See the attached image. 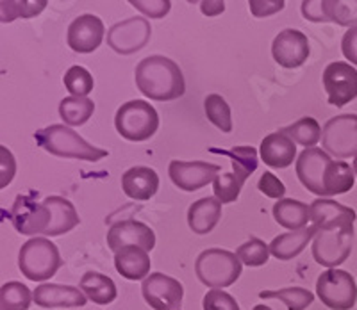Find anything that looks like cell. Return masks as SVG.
<instances>
[{
    "label": "cell",
    "instance_id": "cell-1",
    "mask_svg": "<svg viewBox=\"0 0 357 310\" xmlns=\"http://www.w3.org/2000/svg\"><path fill=\"white\" fill-rule=\"evenodd\" d=\"M357 214L350 207L329 198L311 203V225L317 226L312 239V257L320 266L336 270L352 254L354 222Z\"/></svg>",
    "mask_w": 357,
    "mask_h": 310
},
{
    "label": "cell",
    "instance_id": "cell-2",
    "mask_svg": "<svg viewBox=\"0 0 357 310\" xmlns=\"http://www.w3.org/2000/svg\"><path fill=\"white\" fill-rule=\"evenodd\" d=\"M134 79L139 91L151 100L170 102L186 93L183 70L170 57H145L134 70Z\"/></svg>",
    "mask_w": 357,
    "mask_h": 310
},
{
    "label": "cell",
    "instance_id": "cell-3",
    "mask_svg": "<svg viewBox=\"0 0 357 310\" xmlns=\"http://www.w3.org/2000/svg\"><path fill=\"white\" fill-rule=\"evenodd\" d=\"M34 139L45 152L57 157L79 159L88 162H97L107 157V150L89 145L75 130L66 125H50L43 130H38Z\"/></svg>",
    "mask_w": 357,
    "mask_h": 310
},
{
    "label": "cell",
    "instance_id": "cell-4",
    "mask_svg": "<svg viewBox=\"0 0 357 310\" xmlns=\"http://www.w3.org/2000/svg\"><path fill=\"white\" fill-rule=\"evenodd\" d=\"M63 266L57 246L47 238H34L22 245L18 254V268L22 274L33 282H45Z\"/></svg>",
    "mask_w": 357,
    "mask_h": 310
},
{
    "label": "cell",
    "instance_id": "cell-5",
    "mask_svg": "<svg viewBox=\"0 0 357 310\" xmlns=\"http://www.w3.org/2000/svg\"><path fill=\"white\" fill-rule=\"evenodd\" d=\"M243 264L236 254L222 248H209L197 257L195 273L200 282L213 289L231 287L240 278Z\"/></svg>",
    "mask_w": 357,
    "mask_h": 310
},
{
    "label": "cell",
    "instance_id": "cell-6",
    "mask_svg": "<svg viewBox=\"0 0 357 310\" xmlns=\"http://www.w3.org/2000/svg\"><path fill=\"white\" fill-rule=\"evenodd\" d=\"M114 127L127 141H146L159 129V114L149 102L130 100L116 111Z\"/></svg>",
    "mask_w": 357,
    "mask_h": 310
},
{
    "label": "cell",
    "instance_id": "cell-7",
    "mask_svg": "<svg viewBox=\"0 0 357 310\" xmlns=\"http://www.w3.org/2000/svg\"><path fill=\"white\" fill-rule=\"evenodd\" d=\"M317 294L331 310H350L357 302V286L352 274L343 270H327L318 277Z\"/></svg>",
    "mask_w": 357,
    "mask_h": 310
},
{
    "label": "cell",
    "instance_id": "cell-8",
    "mask_svg": "<svg viewBox=\"0 0 357 310\" xmlns=\"http://www.w3.org/2000/svg\"><path fill=\"white\" fill-rule=\"evenodd\" d=\"M321 146L334 157H357V114L331 118L321 130Z\"/></svg>",
    "mask_w": 357,
    "mask_h": 310
},
{
    "label": "cell",
    "instance_id": "cell-9",
    "mask_svg": "<svg viewBox=\"0 0 357 310\" xmlns=\"http://www.w3.org/2000/svg\"><path fill=\"white\" fill-rule=\"evenodd\" d=\"M151 22L143 17H134L118 22L107 31V45L116 54L129 56L139 52L151 41Z\"/></svg>",
    "mask_w": 357,
    "mask_h": 310
},
{
    "label": "cell",
    "instance_id": "cell-10",
    "mask_svg": "<svg viewBox=\"0 0 357 310\" xmlns=\"http://www.w3.org/2000/svg\"><path fill=\"white\" fill-rule=\"evenodd\" d=\"M324 88L329 104L343 107L357 98V70L350 63L334 61L324 70Z\"/></svg>",
    "mask_w": 357,
    "mask_h": 310
},
{
    "label": "cell",
    "instance_id": "cell-11",
    "mask_svg": "<svg viewBox=\"0 0 357 310\" xmlns=\"http://www.w3.org/2000/svg\"><path fill=\"white\" fill-rule=\"evenodd\" d=\"M142 293L154 310H177L184 298L183 284L165 273L149 274L142 284Z\"/></svg>",
    "mask_w": 357,
    "mask_h": 310
},
{
    "label": "cell",
    "instance_id": "cell-12",
    "mask_svg": "<svg viewBox=\"0 0 357 310\" xmlns=\"http://www.w3.org/2000/svg\"><path fill=\"white\" fill-rule=\"evenodd\" d=\"M9 219L22 235L45 234L50 225V210L45 203L34 201L33 196L18 194L9 210Z\"/></svg>",
    "mask_w": 357,
    "mask_h": 310
},
{
    "label": "cell",
    "instance_id": "cell-13",
    "mask_svg": "<svg viewBox=\"0 0 357 310\" xmlns=\"http://www.w3.org/2000/svg\"><path fill=\"white\" fill-rule=\"evenodd\" d=\"M220 169L222 168L218 164L204 161H172L168 166V175L178 189L193 193L215 182V178L220 175Z\"/></svg>",
    "mask_w": 357,
    "mask_h": 310
},
{
    "label": "cell",
    "instance_id": "cell-14",
    "mask_svg": "<svg viewBox=\"0 0 357 310\" xmlns=\"http://www.w3.org/2000/svg\"><path fill=\"white\" fill-rule=\"evenodd\" d=\"M107 246L116 254L126 246H138L145 251H152L155 246L154 230L136 219L116 222L107 230Z\"/></svg>",
    "mask_w": 357,
    "mask_h": 310
},
{
    "label": "cell",
    "instance_id": "cell-15",
    "mask_svg": "<svg viewBox=\"0 0 357 310\" xmlns=\"http://www.w3.org/2000/svg\"><path fill=\"white\" fill-rule=\"evenodd\" d=\"M311 49L309 41L302 31L284 29L275 36L272 43V56L275 63L284 68H298L307 61Z\"/></svg>",
    "mask_w": 357,
    "mask_h": 310
},
{
    "label": "cell",
    "instance_id": "cell-16",
    "mask_svg": "<svg viewBox=\"0 0 357 310\" xmlns=\"http://www.w3.org/2000/svg\"><path fill=\"white\" fill-rule=\"evenodd\" d=\"M106 34L104 22L95 15H81L70 24L66 41L68 47L77 54H91L100 47Z\"/></svg>",
    "mask_w": 357,
    "mask_h": 310
},
{
    "label": "cell",
    "instance_id": "cell-17",
    "mask_svg": "<svg viewBox=\"0 0 357 310\" xmlns=\"http://www.w3.org/2000/svg\"><path fill=\"white\" fill-rule=\"evenodd\" d=\"M333 159L329 157V153H325L321 148H305L296 161V177L305 189L318 196H325V171Z\"/></svg>",
    "mask_w": 357,
    "mask_h": 310
},
{
    "label": "cell",
    "instance_id": "cell-18",
    "mask_svg": "<svg viewBox=\"0 0 357 310\" xmlns=\"http://www.w3.org/2000/svg\"><path fill=\"white\" fill-rule=\"evenodd\" d=\"M33 300L41 309H77L86 305V296L81 289L61 284H41L34 289Z\"/></svg>",
    "mask_w": 357,
    "mask_h": 310
},
{
    "label": "cell",
    "instance_id": "cell-19",
    "mask_svg": "<svg viewBox=\"0 0 357 310\" xmlns=\"http://www.w3.org/2000/svg\"><path fill=\"white\" fill-rule=\"evenodd\" d=\"M261 159L270 168H288L293 164L296 157V145L293 143L291 137H288L282 132L268 134L261 141L259 146Z\"/></svg>",
    "mask_w": 357,
    "mask_h": 310
},
{
    "label": "cell",
    "instance_id": "cell-20",
    "mask_svg": "<svg viewBox=\"0 0 357 310\" xmlns=\"http://www.w3.org/2000/svg\"><path fill=\"white\" fill-rule=\"evenodd\" d=\"M122 189L132 200H151L159 189V177L152 168L134 166L122 175Z\"/></svg>",
    "mask_w": 357,
    "mask_h": 310
},
{
    "label": "cell",
    "instance_id": "cell-21",
    "mask_svg": "<svg viewBox=\"0 0 357 310\" xmlns=\"http://www.w3.org/2000/svg\"><path fill=\"white\" fill-rule=\"evenodd\" d=\"M151 257L149 251L138 246H126L122 250H118L114 254V268L123 278L138 282V280H145L151 274Z\"/></svg>",
    "mask_w": 357,
    "mask_h": 310
},
{
    "label": "cell",
    "instance_id": "cell-22",
    "mask_svg": "<svg viewBox=\"0 0 357 310\" xmlns=\"http://www.w3.org/2000/svg\"><path fill=\"white\" fill-rule=\"evenodd\" d=\"M43 203L50 210V225L47 232H45V235H49V238L66 234V232L75 228L79 222H81L77 210H75V206L70 200H66V198L49 196L45 198Z\"/></svg>",
    "mask_w": 357,
    "mask_h": 310
},
{
    "label": "cell",
    "instance_id": "cell-23",
    "mask_svg": "<svg viewBox=\"0 0 357 310\" xmlns=\"http://www.w3.org/2000/svg\"><path fill=\"white\" fill-rule=\"evenodd\" d=\"M222 218V203L216 198H200L188 209V225L193 234H209Z\"/></svg>",
    "mask_w": 357,
    "mask_h": 310
},
{
    "label": "cell",
    "instance_id": "cell-24",
    "mask_svg": "<svg viewBox=\"0 0 357 310\" xmlns=\"http://www.w3.org/2000/svg\"><path fill=\"white\" fill-rule=\"evenodd\" d=\"M314 235H317V226L314 225L277 235L270 242V254L279 258V261H291V258H295L296 255H301L304 251V248L314 239Z\"/></svg>",
    "mask_w": 357,
    "mask_h": 310
},
{
    "label": "cell",
    "instance_id": "cell-25",
    "mask_svg": "<svg viewBox=\"0 0 357 310\" xmlns=\"http://www.w3.org/2000/svg\"><path fill=\"white\" fill-rule=\"evenodd\" d=\"M273 219L291 232L302 230L311 222V207L305 206L304 201L282 198L273 206Z\"/></svg>",
    "mask_w": 357,
    "mask_h": 310
},
{
    "label": "cell",
    "instance_id": "cell-26",
    "mask_svg": "<svg viewBox=\"0 0 357 310\" xmlns=\"http://www.w3.org/2000/svg\"><path fill=\"white\" fill-rule=\"evenodd\" d=\"M79 289L84 293L88 300H91L97 305H109L116 300V286L106 274L97 273V271H88L82 274Z\"/></svg>",
    "mask_w": 357,
    "mask_h": 310
},
{
    "label": "cell",
    "instance_id": "cell-27",
    "mask_svg": "<svg viewBox=\"0 0 357 310\" xmlns=\"http://www.w3.org/2000/svg\"><path fill=\"white\" fill-rule=\"evenodd\" d=\"M356 182V171L350 168V164L341 161H333L325 171L324 189L325 196H336V194H345L354 187Z\"/></svg>",
    "mask_w": 357,
    "mask_h": 310
},
{
    "label": "cell",
    "instance_id": "cell-28",
    "mask_svg": "<svg viewBox=\"0 0 357 310\" xmlns=\"http://www.w3.org/2000/svg\"><path fill=\"white\" fill-rule=\"evenodd\" d=\"M211 152L227 155L232 161V173L245 184L248 177L257 169V152L252 146H234L231 150H211Z\"/></svg>",
    "mask_w": 357,
    "mask_h": 310
},
{
    "label": "cell",
    "instance_id": "cell-29",
    "mask_svg": "<svg viewBox=\"0 0 357 310\" xmlns=\"http://www.w3.org/2000/svg\"><path fill=\"white\" fill-rule=\"evenodd\" d=\"M95 104L88 97H66L59 104V114L70 127L84 125L93 116Z\"/></svg>",
    "mask_w": 357,
    "mask_h": 310
},
{
    "label": "cell",
    "instance_id": "cell-30",
    "mask_svg": "<svg viewBox=\"0 0 357 310\" xmlns=\"http://www.w3.org/2000/svg\"><path fill=\"white\" fill-rule=\"evenodd\" d=\"M279 132L291 137L295 145H302L305 148H314V145L321 139L320 123L311 116L301 118V120L291 123V125L280 129Z\"/></svg>",
    "mask_w": 357,
    "mask_h": 310
},
{
    "label": "cell",
    "instance_id": "cell-31",
    "mask_svg": "<svg viewBox=\"0 0 357 310\" xmlns=\"http://www.w3.org/2000/svg\"><path fill=\"white\" fill-rule=\"evenodd\" d=\"M49 4L47 0H0V24H11L17 18H33Z\"/></svg>",
    "mask_w": 357,
    "mask_h": 310
},
{
    "label": "cell",
    "instance_id": "cell-32",
    "mask_svg": "<svg viewBox=\"0 0 357 310\" xmlns=\"http://www.w3.org/2000/svg\"><path fill=\"white\" fill-rule=\"evenodd\" d=\"M261 300H280L288 310H305L314 302V294L304 287H288L280 290H261Z\"/></svg>",
    "mask_w": 357,
    "mask_h": 310
},
{
    "label": "cell",
    "instance_id": "cell-33",
    "mask_svg": "<svg viewBox=\"0 0 357 310\" xmlns=\"http://www.w3.org/2000/svg\"><path fill=\"white\" fill-rule=\"evenodd\" d=\"M33 302V293L22 282H8L0 287V309L29 310Z\"/></svg>",
    "mask_w": 357,
    "mask_h": 310
},
{
    "label": "cell",
    "instance_id": "cell-34",
    "mask_svg": "<svg viewBox=\"0 0 357 310\" xmlns=\"http://www.w3.org/2000/svg\"><path fill=\"white\" fill-rule=\"evenodd\" d=\"M324 13L327 22L343 27H357V0H324Z\"/></svg>",
    "mask_w": 357,
    "mask_h": 310
},
{
    "label": "cell",
    "instance_id": "cell-35",
    "mask_svg": "<svg viewBox=\"0 0 357 310\" xmlns=\"http://www.w3.org/2000/svg\"><path fill=\"white\" fill-rule=\"evenodd\" d=\"M204 111H206L207 120L211 121L216 129H220L222 132H231L232 130V114L231 107L225 102V98L213 93V95H207L206 100H204Z\"/></svg>",
    "mask_w": 357,
    "mask_h": 310
},
{
    "label": "cell",
    "instance_id": "cell-36",
    "mask_svg": "<svg viewBox=\"0 0 357 310\" xmlns=\"http://www.w3.org/2000/svg\"><path fill=\"white\" fill-rule=\"evenodd\" d=\"M236 257L240 258L241 264H247L250 268L263 266L270 257V246L261 239L252 238L236 250Z\"/></svg>",
    "mask_w": 357,
    "mask_h": 310
},
{
    "label": "cell",
    "instance_id": "cell-37",
    "mask_svg": "<svg viewBox=\"0 0 357 310\" xmlns=\"http://www.w3.org/2000/svg\"><path fill=\"white\" fill-rule=\"evenodd\" d=\"M63 82H65L66 89H68L72 97H88L95 88L93 77L82 66L68 68V72L63 77Z\"/></svg>",
    "mask_w": 357,
    "mask_h": 310
},
{
    "label": "cell",
    "instance_id": "cell-38",
    "mask_svg": "<svg viewBox=\"0 0 357 310\" xmlns=\"http://www.w3.org/2000/svg\"><path fill=\"white\" fill-rule=\"evenodd\" d=\"M241 187H243V182L236 177L232 171L227 173H220L218 177L213 182V189H215V198L220 203H231V201L238 200L241 193Z\"/></svg>",
    "mask_w": 357,
    "mask_h": 310
},
{
    "label": "cell",
    "instance_id": "cell-39",
    "mask_svg": "<svg viewBox=\"0 0 357 310\" xmlns=\"http://www.w3.org/2000/svg\"><path fill=\"white\" fill-rule=\"evenodd\" d=\"M204 310H241L234 296L222 289L207 290L202 300Z\"/></svg>",
    "mask_w": 357,
    "mask_h": 310
},
{
    "label": "cell",
    "instance_id": "cell-40",
    "mask_svg": "<svg viewBox=\"0 0 357 310\" xmlns=\"http://www.w3.org/2000/svg\"><path fill=\"white\" fill-rule=\"evenodd\" d=\"M17 175V159L9 148L0 145V191L6 189Z\"/></svg>",
    "mask_w": 357,
    "mask_h": 310
},
{
    "label": "cell",
    "instance_id": "cell-41",
    "mask_svg": "<svg viewBox=\"0 0 357 310\" xmlns=\"http://www.w3.org/2000/svg\"><path fill=\"white\" fill-rule=\"evenodd\" d=\"M130 4L151 18H162L172 8L168 0H130Z\"/></svg>",
    "mask_w": 357,
    "mask_h": 310
},
{
    "label": "cell",
    "instance_id": "cell-42",
    "mask_svg": "<svg viewBox=\"0 0 357 310\" xmlns=\"http://www.w3.org/2000/svg\"><path fill=\"white\" fill-rule=\"evenodd\" d=\"M257 189L268 198H277V200H282V196L286 194V185L279 180L273 173L266 171L263 173V177L257 182Z\"/></svg>",
    "mask_w": 357,
    "mask_h": 310
},
{
    "label": "cell",
    "instance_id": "cell-43",
    "mask_svg": "<svg viewBox=\"0 0 357 310\" xmlns=\"http://www.w3.org/2000/svg\"><path fill=\"white\" fill-rule=\"evenodd\" d=\"M248 6H250V11L254 17L264 18L277 11H282L286 4L282 0H250Z\"/></svg>",
    "mask_w": 357,
    "mask_h": 310
},
{
    "label": "cell",
    "instance_id": "cell-44",
    "mask_svg": "<svg viewBox=\"0 0 357 310\" xmlns=\"http://www.w3.org/2000/svg\"><path fill=\"white\" fill-rule=\"evenodd\" d=\"M341 52L349 63L357 65V27L349 29L341 40Z\"/></svg>",
    "mask_w": 357,
    "mask_h": 310
},
{
    "label": "cell",
    "instance_id": "cell-45",
    "mask_svg": "<svg viewBox=\"0 0 357 310\" xmlns=\"http://www.w3.org/2000/svg\"><path fill=\"white\" fill-rule=\"evenodd\" d=\"M302 15L311 22H327L321 0H304L302 2Z\"/></svg>",
    "mask_w": 357,
    "mask_h": 310
},
{
    "label": "cell",
    "instance_id": "cell-46",
    "mask_svg": "<svg viewBox=\"0 0 357 310\" xmlns=\"http://www.w3.org/2000/svg\"><path fill=\"white\" fill-rule=\"evenodd\" d=\"M200 11L206 15V17H218L225 11V4L222 0H204L200 2Z\"/></svg>",
    "mask_w": 357,
    "mask_h": 310
},
{
    "label": "cell",
    "instance_id": "cell-47",
    "mask_svg": "<svg viewBox=\"0 0 357 310\" xmlns=\"http://www.w3.org/2000/svg\"><path fill=\"white\" fill-rule=\"evenodd\" d=\"M252 310H272V309H270L268 305H257V307H254Z\"/></svg>",
    "mask_w": 357,
    "mask_h": 310
},
{
    "label": "cell",
    "instance_id": "cell-48",
    "mask_svg": "<svg viewBox=\"0 0 357 310\" xmlns=\"http://www.w3.org/2000/svg\"><path fill=\"white\" fill-rule=\"evenodd\" d=\"M354 171H356V177H357V157L356 161H354Z\"/></svg>",
    "mask_w": 357,
    "mask_h": 310
},
{
    "label": "cell",
    "instance_id": "cell-49",
    "mask_svg": "<svg viewBox=\"0 0 357 310\" xmlns=\"http://www.w3.org/2000/svg\"><path fill=\"white\" fill-rule=\"evenodd\" d=\"M0 310H2V309H0Z\"/></svg>",
    "mask_w": 357,
    "mask_h": 310
}]
</instances>
